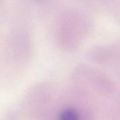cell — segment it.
I'll use <instances>...</instances> for the list:
<instances>
[{"instance_id": "6da1fadb", "label": "cell", "mask_w": 120, "mask_h": 120, "mask_svg": "<svg viewBox=\"0 0 120 120\" xmlns=\"http://www.w3.org/2000/svg\"><path fill=\"white\" fill-rule=\"evenodd\" d=\"M72 82L75 90L86 98H111L116 91L112 79L100 71L88 65H79L74 70Z\"/></svg>"}]
</instances>
